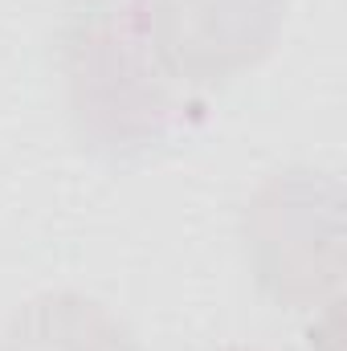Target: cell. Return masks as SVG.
Returning a JSON list of instances; mask_svg holds the SVG:
<instances>
[{
	"instance_id": "7a4b0ae2",
	"label": "cell",
	"mask_w": 347,
	"mask_h": 351,
	"mask_svg": "<svg viewBox=\"0 0 347 351\" xmlns=\"http://www.w3.org/2000/svg\"><path fill=\"white\" fill-rule=\"evenodd\" d=\"M241 241L258 290L286 311L339 298L344 184L335 172L282 168L265 176L241 213Z\"/></svg>"
},
{
	"instance_id": "277c9868",
	"label": "cell",
	"mask_w": 347,
	"mask_h": 351,
	"mask_svg": "<svg viewBox=\"0 0 347 351\" xmlns=\"http://www.w3.org/2000/svg\"><path fill=\"white\" fill-rule=\"evenodd\" d=\"M0 351H139V343L98 298L78 290H45L4 319Z\"/></svg>"
},
{
	"instance_id": "5b68a950",
	"label": "cell",
	"mask_w": 347,
	"mask_h": 351,
	"mask_svg": "<svg viewBox=\"0 0 347 351\" xmlns=\"http://www.w3.org/2000/svg\"><path fill=\"white\" fill-rule=\"evenodd\" d=\"M213 351H265V348H250V343H225V348H213Z\"/></svg>"
},
{
	"instance_id": "6da1fadb",
	"label": "cell",
	"mask_w": 347,
	"mask_h": 351,
	"mask_svg": "<svg viewBox=\"0 0 347 351\" xmlns=\"http://www.w3.org/2000/svg\"><path fill=\"white\" fill-rule=\"evenodd\" d=\"M62 78L74 135L102 160H135L200 114L147 33L143 0H94L62 29Z\"/></svg>"
},
{
	"instance_id": "3957f363",
	"label": "cell",
	"mask_w": 347,
	"mask_h": 351,
	"mask_svg": "<svg viewBox=\"0 0 347 351\" xmlns=\"http://www.w3.org/2000/svg\"><path fill=\"white\" fill-rule=\"evenodd\" d=\"M147 33L180 86L213 90L270 58L286 0H143Z\"/></svg>"
}]
</instances>
